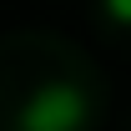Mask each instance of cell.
I'll list each match as a JSON object with an SVG mask.
<instances>
[{
    "label": "cell",
    "instance_id": "obj_1",
    "mask_svg": "<svg viewBox=\"0 0 131 131\" xmlns=\"http://www.w3.org/2000/svg\"><path fill=\"white\" fill-rule=\"evenodd\" d=\"M96 121V106L76 81H46L15 111V131H86Z\"/></svg>",
    "mask_w": 131,
    "mask_h": 131
},
{
    "label": "cell",
    "instance_id": "obj_2",
    "mask_svg": "<svg viewBox=\"0 0 131 131\" xmlns=\"http://www.w3.org/2000/svg\"><path fill=\"white\" fill-rule=\"evenodd\" d=\"M101 5H106V15L116 25H131V0H101Z\"/></svg>",
    "mask_w": 131,
    "mask_h": 131
}]
</instances>
